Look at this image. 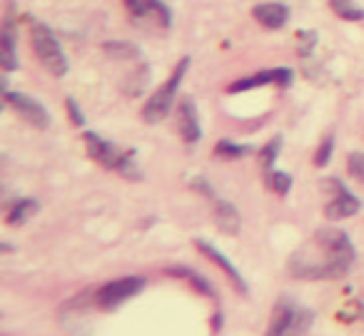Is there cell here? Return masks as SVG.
Instances as JSON below:
<instances>
[{
  "mask_svg": "<svg viewBox=\"0 0 364 336\" xmlns=\"http://www.w3.org/2000/svg\"><path fill=\"white\" fill-rule=\"evenodd\" d=\"M324 187L332 190V200H329L327 207H324V215H327L329 220H347V217L357 215L362 202L347 190L344 182H339L337 177H332V180L324 182Z\"/></svg>",
  "mask_w": 364,
  "mask_h": 336,
  "instance_id": "cell-7",
  "label": "cell"
},
{
  "mask_svg": "<svg viewBox=\"0 0 364 336\" xmlns=\"http://www.w3.org/2000/svg\"><path fill=\"white\" fill-rule=\"evenodd\" d=\"M0 67L6 72L18 70V55H16V23L8 16L0 31Z\"/></svg>",
  "mask_w": 364,
  "mask_h": 336,
  "instance_id": "cell-15",
  "label": "cell"
},
{
  "mask_svg": "<svg viewBox=\"0 0 364 336\" xmlns=\"http://www.w3.org/2000/svg\"><path fill=\"white\" fill-rule=\"evenodd\" d=\"M127 11L135 18H155L162 28H170L172 23V13L170 8L162 3V0H125Z\"/></svg>",
  "mask_w": 364,
  "mask_h": 336,
  "instance_id": "cell-13",
  "label": "cell"
},
{
  "mask_svg": "<svg viewBox=\"0 0 364 336\" xmlns=\"http://www.w3.org/2000/svg\"><path fill=\"white\" fill-rule=\"evenodd\" d=\"M332 152H334V135H327L322 145L317 147V152H314V165L327 167L329 160H332Z\"/></svg>",
  "mask_w": 364,
  "mask_h": 336,
  "instance_id": "cell-23",
  "label": "cell"
},
{
  "mask_svg": "<svg viewBox=\"0 0 364 336\" xmlns=\"http://www.w3.org/2000/svg\"><path fill=\"white\" fill-rule=\"evenodd\" d=\"M299 43H302V55H309L312 53V48H314V43H317V36L314 33H299Z\"/></svg>",
  "mask_w": 364,
  "mask_h": 336,
  "instance_id": "cell-26",
  "label": "cell"
},
{
  "mask_svg": "<svg viewBox=\"0 0 364 336\" xmlns=\"http://www.w3.org/2000/svg\"><path fill=\"white\" fill-rule=\"evenodd\" d=\"M177 130H180L182 140L188 145H195V142L203 137V127H200V115L198 107L190 97H182L180 107H177Z\"/></svg>",
  "mask_w": 364,
  "mask_h": 336,
  "instance_id": "cell-11",
  "label": "cell"
},
{
  "mask_svg": "<svg viewBox=\"0 0 364 336\" xmlns=\"http://www.w3.org/2000/svg\"><path fill=\"white\" fill-rule=\"evenodd\" d=\"M145 284H147L145 276H120V279H112L97 289L95 304L105 311H112L120 304H125L127 299L140 294L145 289Z\"/></svg>",
  "mask_w": 364,
  "mask_h": 336,
  "instance_id": "cell-6",
  "label": "cell"
},
{
  "mask_svg": "<svg viewBox=\"0 0 364 336\" xmlns=\"http://www.w3.org/2000/svg\"><path fill=\"white\" fill-rule=\"evenodd\" d=\"M85 145H87V155L102 165L105 170H112L117 175L127 177V180H142V172L135 165V152L132 150H120L117 145L107 142L105 137L95 135V132H85Z\"/></svg>",
  "mask_w": 364,
  "mask_h": 336,
  "instance_id": "cell-2",
  "label": "cell"
},
{
  "mask_svg": "<svg viewBox=\"0 0 364 336\" xmlns=\"http://www.w3.org/2000/svg\"><path fill=\"white\" fill-rule=\"evenodd\" d=\"M107 58L112 60H137L140 58V48L132 45V43H125V40H110L102 45Z\"/></svg>",
  "mask_w": 364,
  "mask_h": 336,
  "instance_id": "cell-18",
  "label": "cell"
},
{
  "mask_svg": "<svg viewBox=\"0 0 364 336\" xmlns=\"http://www.w3.org/2000/svg\"><path fill=\"white\" fill-rule=\"evenodd\" d=\"M357 251L342 229H317L314 237L294 251L289 271L297 279H339L352 269Z\"/></svg>",
  "mask_w": 364,
  "mask_h": 336,
  "instance_id": "cell-1",
  "label": "cell"
},
{
  "mask_svg": "<svg viewBox=\"0 0 364 336\" xmlns=\"http://www.w3.org/2000/svg\"><path fill=\"white\" fill-rule=\"evenodd\" d=\"M294 80V72L289 67H274V70H262V72H255V75L247 77H240L235 80L232 85L228 87L230 92H245V90H255V87H264V85H292Z\"/></svg>",
  "mask_w": 364,
  "mask_h": 336,
  "instance_id": "cell-9",
  "label": "cell"
},
{
  "mask_svg": "<svg viewBox=\"0 0 364 336\" xmlns=\"http://www.w3.org/2000/svg\"><path fill=\"white\" fill-rule=\"evenodd\" d=\"M65 107H68V115H70V122L75 127H82L85 125V115H82V110H80V105L75 102V97H68L65 100Z\"/></svg>",
  "mask_w": 364,
  "mask_h": 336,
  "instance_id": "cell-25",
  "label": "cell"
},
{
  "mask_svg": "<svg viewBox=\"0 0 364 336\" xmlns=\"http://www.w3.org/2000/svg\"><path fill=\"white\" fill-rule=\"evenodd\" d=\"M210 202H213V217H215V224L220 227V229L225 232V234H237L240 227H242V220H240V212L237 207L232 205V202L223 200V197L213 195L210 197Z\"/></svg>",
  "mask_w": 364,
  "mask_h": 336,
  "instance_id": "cell-12",
  "label": "cell"
},
{
  "mask_svg": "<svg viewBox=\"0 0 364 336\" xmlns=\"http://www.w3.org/2000/svg\"><path fill=\"white\" fill-rule=\"evenodd\" d=\"M279 150H282V137L279 135L272 137V140L259 150V165H262V170H264V177L274 170V160L279 157Z\"/></svg>",
  "mask_w": 364,
  "mask_h": 336,
  "instance_id": "cell-19",
  "label": "cell"
},
{
  "mask_svg": "<svg viewBox=\"0 0 364 336\" xmlns=\"http://www.w3.org/2000/svg\"><path fill=\"white\" fill-rule=\"evenodd\" d=\"M252 16L259 26L269 28V31H277V28H284L289 21V8L284 3H259V6L252 8Z\"/></svg>",
  "mask_w": 364,
  "mask_h": 336,
  "instance_id": "cell-14",
  "label": "cell"
},
{
  "mask_svg": "<svg viewBox=\"0 0 364 336\" xmlns=\"http://www.w3.org/2000/svg\"><path fill=\"white\" fill-rule=\"evenodd\" d=\"M38 210H41V202L38 200H31V197H23V200H18L16 205L8 210V224L11 227H23L31 217L38 215Z\"/></svg>",
  "mask_w": 364,
  "mask_h": 336,
  "instance_id": "cell-16",
  "label": "cell"
},
{
  "mask_svg": "<svg viewBox=\"0 0 364 336\" xmlns=\"http://www.w3.org/2000/svg\"><path fill=\"white\" fill-rule=\"evenodd\" d=\"M167 274H172V276H182V279H188L190 284H193L195 289L200 291V294L210 296V299H218V294H215L213 284H210V281L205 279L203 274H198V271H195V269H190V266H170V269H167Z\"/></svg>",
  "mask_w": 364,
  "mask_h": 336,
  "instance_id": "cell-17",
  "label": "cell"
},
{
  "mask_svg": "<svg viewBox=\"0 0 364 336\" xmlns=\"http://www.w3.org/2000/svg\"><path fill=\"white\" fill-rule=\"evenodd\" d=\"M195 246H198V249L203 251V254L208 256V259L213 261V264H218L220 269H223L225 274H228V279L232 281V286L240 291V294H242V296H247V294H250V286H247V281H245L242 271H240L237 266H235L232 261H230L228 256H225L223 251L218 249V246L210 244L208 239H195Z\"/></svg>",
  "mask_w": 364,
  "mask_h": 336,
  "instance_id": "cell-10",
  "label": "cell"
},
{
  "mask_svg": "<svg viewBox=\"0 0 364 336\" xmlns=\"http://www.w3.org/2000/svg\"><path fill=\"white\" fill-rule=\"evenodd\" d=\"M250 152H252L250 145H235V142H230V140H220L218 145H215V155L225 157V160H240V157L250 155Z\"/></svg>",
  "mask_w": 364,
  "mask_h": 336,
  "instance_id": "cell-20",
  "label": "cell"
},
{
  "mask_svg": "<svg viewBox=\"0 0 364 336\" xmlns=\"http://www.w3.org/2000/svg\"><path fill=\"white\" fill-rule=\"evenodd\" d=\"M347 172L354 180L364 182V152H352L347 157Z\"/></svg>",
  "mask_w": 364,
  "mask_h": 336,
  "instance_id": "cell-24",
  "label": "cell"
},
{
  "mask_svg": "<svg viewBox=\"0 0 364 336\" xmlns=\"http://www.w3.org/2000/svg\"><path fill=\"white\" fill-rule=\"evenodd\" d=\"M31 43L33 50H36L38 60L43 63L50 75L55 77H65L68 75V58L60 48V40L55 38V33L46 26V23H33L31 26Z\"/></svg>",
  "mask_w": 364,
  "mask_h": 336,
  "instance_id": "cell-4",
  "label": "cell"
},
{
  "mask_svg": "<svg viewBox=\"0 0 364 336\" xmlns=\"http://www.w3.org/2000/svg\"><path fill=\"white\" fill-rule=\"evenodd\" d=\"M267 185L272 187L279 197H284L289 190H292V177H289L287 172H282V170H272L267 175Z\"/></svg>",
  "mask_w": 364,
  "mask_h": 336,
  "instance_id": "cell-22",
  "label": "cell"
},
{
  "mask_svg": "<svg viewBox=\"0 0 364 336\" xmlns=\"http://www.w3.org/2000/svg\"><path fill=\"white\" fill-rule=\"evenodd\" d=\"M312 324H314V314L307 306H299L289 296H282L274 304L272 321H269L264 336H304L312 329Z\"/></svg>",
  "mask_w": 364,
  "mask_h": 336,
  "instance_id": "cell-3",
  "label": "cell"
},
{
  "mask_svg": "<svg viewBox=\"0 0 364 336\" xmlns=\"http://www.w3.org/2000/svg\"><path fill=\"white\" fill-rule=\"evenodd\" d=\"M188 67H190V58H182V60L175 65V70H172L170 80H167L165 85H162L160 90H157L155 95L145 102V107H142V117H145V122L157 125V122H162L167 115H170L172 105H175L177 90H180V82H182V77H185V72H188Z\"/></svg>",
  "mask_w": 364,
  "mask_h": 336,
  "instance_id": "cell-5",
  "label": "cell"
},
{
  "mask_svg": "<svg viewBox=\"0 0 364 336\" xmlns=\"http://www.w3.org/2000/svg\"><path fill=\"white\" fill-rule=\"evenodd\" d=\"M6 95V102L13 107V110L18 112V115L23 117V120H28L33 127H41V130H46V127H50V112L46 110V105H41L38 100H33L31 95H23V92H11L6 90L3 92Z\"/></svg>",
  "mask_w": 364,
  "mask_h": 336,
  "instance_id": "cell-8",
  "label": "cell"
},
{
  "mask_svg": "<svg viewBox=\"0 0 364 336\" xmlns=\"http://www.w3.org/2000/svg\"><path fill=\"white\" fill-rule=\"evenodd\" d=\"M332 8L344 21H364V8L354 6L352 0H332Z\"/></svg>",
  "mask_w": 364,
  "mask_h": 336,
  "instance_id": "cell-21",
  "label": "cell"
}]
</instances>
